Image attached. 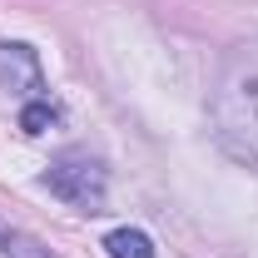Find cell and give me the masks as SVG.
Returning <instances> with one entry per match:
<instances>
[{"mask_svg":"<svg viewBox=\"0 0 258 258\" xmlns=\"http://www.w3.org/2000/svg\"><path fill=\"white\" fill-rule=\"evenodd\" d=\"M45 189L55 194V199H64L70 209L99 214V209H104V189H109V179H104L99 159L80 154V149H70V154H60V159L45 169Z\"/></svg>","mask_w":258,"mask_h":258,"instance_id":"6da1fadb","label":"cell"},{"mask_svg":"<svg viewBox=\"0 0 258 258\" xmlns=\"http://www.w3.org/2000/svg\"><path fill=\"white\" fill-rule=\"evenodd\" d=\"M0 85L20 99L45 95V75H40V55L20 40H0Z\"/></svg>","mask_w":258,"mask_h":258,"instance_id":"7a4b0ae2","label":"cell"},{"mask_svg":"<svg viewBox=\"0 0 258 258\" xmlns=\"http://www.w3.org/2000/svg\"><path fill=\"white\" fill-rule=\"evenodd\" d=\"M104 248H109V258H154L149 233H139V228H114L104 238Z\"/></svg>","mask_w":258,"mask_h":258,"instance_id":"3957f363","label":"cell"},{"mask_svg":"<svg viewBox=\"0 0 258 258\" xmlns=\"http://www.w3.org/2000/svg\"><path fill=\"white\" fill-rule=\"evenodd\" d=\"M55 119H60V104H50V95L25 99V109H20V129H25V134H45Z\"/></svg>","mask_w":258,"mask_h":258,"instance_id":"277c9868","label":"cell"},{"mask_svg":"<svg viewBox=\"0 0 258 258\" xmlns=\"http://www.w3.org/2000/svg\"><path fill=\"white\" fill-rule=\"evenodd\" d=\"M0 253H5V258H45V253H35V243H30V238H20L5 219H0Z\"/></svg>","mask_w":258,"mask_h":258,"instance_id":"5b68a950","label":"cell"}]
</instances>
